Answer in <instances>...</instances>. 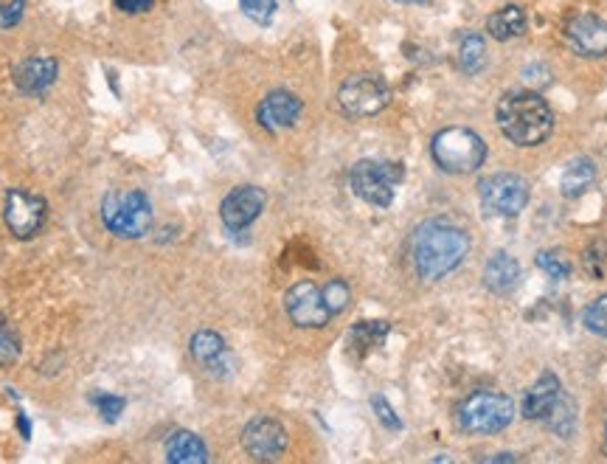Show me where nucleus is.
Returning <instances> with one entry per match:
<instances>
[{"label":"nucleus","instance_id":"nucleus-1","mask_svg":"<svg viewBox=\"0 0 607 464\" xmlns=\"http://www.w3.org/2000/svg\"><path fill=\"white\" fill-rule=\"evenodd\" d=\"M470 254V237L459 225L447 220H428L414 231L411 240V259L425 282H439L447 273L459 268L464 256Z\"/></svg>","mask_w":607,"mask_h":464},{"label":"nucleus","instance_id":"nucleus-2","mask_svg":"<svg viewBox=\"0 0 607 464\" xmlns=\"http://www.w3.org/2000/svg\"><path fill=\"white\" fill-rule=\"evenodd\" d=\"M495 121L515 147H537L548 141L554 130V113L534 90H512L501 96L495 107Z\"/></svg>","mask_w":607,"mask_h":464},{"label":"nucleus","instance_id":"nucleus-3","mask_svg":"<svg viewBox=\"0 0 607 464\" xmlns=\"http://www.w3.org/2000/svg\"><path fill=\"white\" fill-rule=\"evenodd\" d=\"M433 161L450 175H473L487 161V144L470 127H445L433 135Z\"/></svg>","mask_w":607,"mask_h":464},{"label":"nucleus","instance_id":"nucleus-4","mask_svg":"<svg viewBox=\"0 0 607 464\" xmlns=\"http://www.w3.org/2000/svg\"><path fill=\"white\" fill-rule=\"evenodd\" d=\"M152 203L144 192L127 189V192H110L102 200V223L110 234L121 240H138L152 228Z\"/></svg>","mask_w":607,"mask_h":464},{"label":"nucleus","instance_id":"nucleus-5","mask_svg":"<svg viewBox=\"0 0 607 464\" xmlns=\"http://www.w3.org/2000/svg\"><path fill=\"white\" fill-rule=\"evenodd\" d=\"M515 420V403L498 391H475L456 408V422L464 434H498Z\"/></svg>","mask_w":607,"mask_h":464},{"label":"nucleus","instance_id":"nucleus-6","mask_svg":"<svg viewBox=\"0 0 607 464\" xmlns=\"http://www.w3.org/2000/svg\"><path fill=\"white\" fill-rule=\"evenodd\" d=\"M402 180V166L385 164V161H360L352 166V192H355L363 203L377 206V209H388L394 203V189Z\"/></svg>","mask_w":607,"mask_h":464},{"label":"nucleus","instance_id":"nucleus-7","mask_svg":"<svg viewBox=\"0 0 607 464\" xmlns=\"http://www.w3.org/2000/svg\"><path fill=\"white\" fill-rule=\"evenodd\" d=\"M388 102H391V90L377 76H349L338 88V107L349 119H371L383 113Z\"/></svg>","mask_w":607,"mask_h":464},{"label":"nucleus","instance_id":"nucleus-8","mask_svg":"<svg viewBox=\"0 0 607 464\" xmlns=\"http://www.w3.org/2000/svg\"><path fill=\"white\" fill-rule=\"evenodd\" d=\"M478 195L484 209L498 217H518L529 206V186L512 172H495L478 180Z\"/></svg>","mask_w":607,"mask_h":464},{"label":"nucleus","instance_id":"nucleus-9","mask_svg":"<svg viewBox=\"0 0 607 464\" xmlns=\"http://www.w3.org/2000/svg\"><path fill=\"white\" fill-rule=\"evenodd\" d=\"M284 310L301 330H321L332 321V313L324 301V290L312 282H298L290 287L284 296Z\"/></svg>","mask_w":607,"mask_h":464},{"label":"nucleus","instance_id":"nucleus-10","mask_svg":"<svg viewBox=\"0 0 607 464\" xmlns=\"http://www.w3.org/2000/svg\"><path fill=\"white\" fill-rule=\"evenodd\" d=\"M45 200L43 197L23 192V189H12L6 195V209H3V220L9 225V231L17 240H31L45 223Z\"/></svg>","mask_w":607,"mask_h":464},{"label":"nucleus","instance_id":"nucleus-11","mask_svg":"<svg viewBox=\"0 0 607 464\" xmlns=\"http://www.w3.org/2000/svg\"><path fill=\"white\" fill-rule=\"evenodd\" d=\"M242 448L248 456L267 462V459H276L287 450V431L279 420H270V417H256L245 425L242 431Z\"/></svg>","mask_w":607,"mask_h":464},{"label":"nucleus","instance_id":"nucleus-12","mask_svg":"<svg viewBox=\"0 0 607 464\" xmlns=\"http://www.w3.org/2000/svg\"><path fill=\"white\" fill-rule=\"evenodd\" d=\"M262 209H265V192L259 186H237L223 200L220 217H223V225L231 234H239V231L251 228L253 220L262 214Z\"/></svg>","mask_w":607,"mask_h":464},{"label":"nucleus","instance_id":"nucleus-13","mask_svg":"<svg viewBox=\"0 0 607 464\" xmlns=\"http://www.w3.org/2000/svg\"><path fill=\"white\" fill-rule=\"evenodd\" d=\"M565 43L579 57H605L607 23L596 15H574L565 23Z\"/></svg>","mask_w":607,"mask_h":464},{"label":"nucleus","instance_id":"nucleus-14","mask_svg":"<svg viewBox=\"0 0 607 464\" xmlns=\"http://www.w3.org/2000/svg\"><path fill=\"white\" fill-rule=\"evenodd\" d=\"M301 99L290 90H270L265 99L256 107V121L265 127L267 133H279L293 127L301 116Z\"/></svg>","mask_w":607,"mask_h":464},{"label":"nucleus","instance_id":"nucleus-15","mask_svg":"<svg viewBox=\"0 0 607 464\" xmlns=\"http://www.w3.org/2000/svg\"><path fill=\"white\" fill-rule=\"evenodd\" d=\"M57 74H60V62L54 57H26L15 65V85L20 93L26 96H40L45 90L51 88L57 82Z\"/></svg>","mask_w":607,"mask_h":464},{"label":"nucleus","instance_id":"nucleus-16","mask_svg":"<svg viewBox=\"0 0 607 464\" xmlns=\"http://www.w3.org/2000/svg\"><path fill=\"white\" fill-rule=\"evenodd\" d=\"M563 394L560 386V377L554 372H543V375L534 380L529 391L523 394V403H520V414L526 420H546V414L554 408L557 397Z\"/></svg>","mask_w":607,"mask_h":464},{"label":"nucleus","instance_id":"nucleus-17","mask_svg":"<svg viewBox=\"0 0 607 464\" xmlns=\"http://www.w3.org/2000/svg\"><path fill=\"white\" fill-rule=\"evenodd\" d=\"M520 282V262L506 251H498L487 259L484 285L489 293H512Z\"/></svg>","mask_w":607,"mask_h":464},{"label":"nucleus","instance_id":"nucleus-18","mask_svg":"<svg viewBox=\"0 0 607 464\" xmlns=\"http://www.w3.org/2000/svg\"><path fill=\"white\" fill-rule=\"evenodd\" d=\"M166 462L172 464H206V442L192 431H175L166 439Z\"/></svg>","mask_w":607,"mask_h":464},{"label":"nucleus","instance_id":"nucleus-19","mask_svg":"<svg viewBox=\"0 0 607 464\" xmlns=\"http://www.w3.org/2000/svg\"><path fill=\"white\" fill-rule=\"evenodd\" d=\"M189 352L197 363L208 366L211 372H220L223 363L228 360V349H225V341L220 332L214 330H200L192 335V344H189Z\"/></svg>","mask_w":607,"mask_h":464},{"label":"nucleus","instance_id":"nucleus-20","mask_svg":"<svg viewBox=\"0 0 607 464\" xmlns=\"http://www.w3.org/2000/svg\"><path fill=\"white\" fill-rule=\"evenodd\" d=\"M487 31L492 40L498 43H509L526 31V12L520 6H504L498 12H492L487 20Z\"/></svg>","mask_w":607,"mask_h":464},{"label":"nucleus","instance_id":"nucleus-21","mask_svg":"<svg viewBox=\"0 0 607 464\" xmlns=\"http://www.w3.org/2000/svg\"><path fill=\"white\" fill-rule=\"evenodd\" d=\"M593 183H596V164H593L591 158H577V161H571V164L565 166L560 189H563L565 197L577 200V197H582L591 189Z\"/></svg>","mask_w":607,"mask_h":464},{"label":"nucleus","instance_id":"nucleus-22","mask_svg":"<svg viewBox=\"0 0 607 464\" xmlns=\"http://www.w3.org/2000/svg\"><path fill=\"white\" fill-rule=\"evenodd\" d=\"M388 332H391V327L385 321H360L349 330V344H352L357 355H366L374 346L383 344Z\"/></svg>","mask_w":607,"mask_h":464},{"label":"nucleus","instance_id":"nucleus-23","mask_svg":"<svg viewBox=\"0 0 607 464\" xmlns=\"http://www.w3.org/2000/svg\"><path fill=\"white\" fill-rule=\"evenodd\" d=\"M459 68L464 74H481L487 68V43L481 34H464L459 45Z\"/></svg>","mask_w":607,"mask_h":464},{"label":"nucleus","instance_id":"nucleus-24","mask_svg":"<svg viewBox=\"0 0 607 464\" xmlns=\"http://www.w3.org/2000/svg\"><path fill=\"white\" fill-rule=\"evenodd\" d=\"M554 431L557 436H571L574 434V428H577V403L568 397V394H560L557 397V403L554 408L546 414V420H543Z\"/></svg>","mask_w":607,"mask_h":464},{"label":"nucleus","instance_id":"nucleus-25","mask_svg":"<svg viewBox=\"0 0 607 464\" xmlns=\"http://www.w3.org/2000/svg\"><path fill=\"white\" fill-rule=\"evenodd\" d=\"M537 268L554 282H563V279L571 276V262H568V256L563 251H540L537 254Z\"/></svg>","mask_w":607,"mask_h":464},{"label":"nucleus","instance_id":"nucleus-26","mask_svg":"<svg viewBox=\"0 0 607 464\" xmlns=\"http://www.w3.org/2000/svg\"><path fill=\"white\" fill-rule=\"evenodd\" d=\"M582 324H585V330L607 341V296H599V299L591 301V304L585 307Z\"/></svg>","mask_w":607,"mask_h":464},{"label":"nucleus","instance_id":"nucleus-27","mask_svg":"<svg viewBox=\"0 0 607 464\" xmlns=\"http://www.w3.org/2000/svg\"><path fill=\"white\" fill-rule=\"evenodd\" d=\"M321 290H324V301L332 315H341L343 310L349 307V301H352V290H349V285H346L343 279H332V282L321 287Z\"/></svg>","mask_w":607,"mask_h":464},{"label":"nucleus","instance_id":"nucleus-28","mask_svg":"<svg viewBox=\"0 0 607 464\" xmlns=\"http://www.w3.org/2000/svg\"><path fill=\"white\" fill-rule=\"evenodd\" d=\"M20 358V338L9 327V321L0 315V366H12Z\"/></svg>","mask_w":607,"mask_h":464},{"label":"nucleus","instance_id":"nucleus-29","mask_svg":"<svg viewBox=\"0 0 607 464\" xmlns=\"http://www.w3.org/2000/svg\"><path fill=\"white\" fill-rule=\"evenodd\" d=\"M239 6L256 26H270L276 15V0H239Z\"/></svg>","mask_w":607,"mask_h":464},{"label":"nucleus","instance_id":"nucleus-30","mask_svg":"<svg viewBox=\"0 0 607 464\" xmlns=\"http://www.w3.org/2000/svg\"><path fill=\"white\" fill-rule=\"evenodd\" d=\"M371 408H374L377 420L383 422L385 428H391V431H400V428H402L400 417H397V411L391 408V403L385 400L383 394H374V397H371Z\"/></svg>","mask_w":607,"mask_h":464},{"label":"nucleus","instance_id":"nucleus-31","mask_svg":"<svg viewBox=\"0 0 607 464\" xmlns=\"http://www.w3.org/2000/svg\"><path fill=\"white\" fill-rule=\"evenodd\" d=\"M26 0H0V29H15L23 20Z\"/></svg>","mask_w":607,"mask_h":464},{"label":"nucleus","instance_id":"nucleus-32","mask_svg":"<svg viewBox=\"0 0 607 464\" xmlns=\"http://www.w3.org/2000/svg\"><path fill=\"white\" fill-rule=\"evenodd\" d=\"M93 403L99 408L104 422H116L121 417V411H124V397H119V394H102V397L93 400Z\"/></svg>","mask_w":607,"mask_h":464},{"label":"nucleus","instance_id":"nucleus-33","mask_svg":"<svg viewBox=\"0 0 607 464\" xmlns=\"http://www.w3.org/2000/svg\"><path fill=\"white\" fill-rule=\"evenodd\" d=\"M607 256V245L602 240L593 242L591 248L585 251V268L591 270L593 276H602V262H605Z\"/></svg>","mask_w":607,"mask_h":464},{"label":"nucleus","instance_id":"nucleus-34","mask_svg":"<svg viewBox=\"0 0 607 464\" xmlns=\"http://www.w3.org/2000/svg\"><path fill=\"white\" fill-rule=\"evenodd\" d=\"M152 3L155 0H116V6H119L121 12H127V15H144L152 9Z\"/></svg>","mask_w":607,"mask_h":464},{"label":"nucleus","instance_id":"nucleus-35","mask_svg":"<svg viewBox=\"0 0 607 464\" xmlns=\"http://www.w3.org/2000/svg\"><path fill=\"white\" fill-rule=\"evenodd\" d=\"M484 462H518L515 453H495V456H484Z\"/></svg>","mask_w":607,"mask_h":464},{"label":"nucleus","instance_id":"nucleus-36","mask_svg":"<svg viewBox=\"0 0 607 464\" xmlns=\"http://www.w3.org/2000/svg\"><path fill=\"white\" fill-rule=\"evenodd\" d=\"M17 425H20L23 439H31V428H29V420H26V414H17Z\"/></svg>","mask_w":607,"mask_h":464},{"label":"nucleus","instance_id":"nucleus-37","mask_svg":"<svg viewBox=\"0 0 607 464\" xmlns=\"http://www.w3.org/2000/svg\"><path fill=\"white\" fill-rule=\"evenodd\" d=\"M397 3H408V6H419V3H425V0H397Z\"/></svg>","mask_w":607,"mask_h":464},{"label":"nucleus","instance_id":"nucleus-38","mask_svg":"<svg viewBox=\"0 0 607 464\" xmlns=\"http://www.w3.org/2000/svg\"><path fill=\"white\" fill-rule=\"evenodd\" d=\"M605 453H607V422H605Z\"/></svg>","mask_w":607,"mask_h":464}]
</instances>
